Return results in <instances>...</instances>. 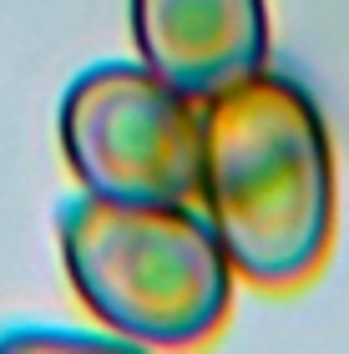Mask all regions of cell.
Listing matches in <instances>:
<instances>
[{"label":"cell","instance_id":"obj_1","mask_svg":"<svg viewBox=\"0 0 349 354\" xmlns=\"http://www.w3.org/2000/svg\"><path fill=\"white\" fill-rule=\"evenodd\" d=\"M198 207L238 279L299 288L334 243L339 183L319 102L283 71H253L202 96Z\"/></svg>","mask_w":349,"mask_h":354},{"label":"cell","instance_id":"obj_2","mask_svg":"<svg viewBox=\"0 0 349 354\" xmlns=\"http://www.w3.org/2000/svg\"><path fill=\"white\" fill-rule=\"evenodd\" d=\"M61 263L106 334L132 349L208 344L233 314V263L193 203L82 198L56 213Z\"/></svg>","mask_w":349,"mask_h":354},{"label":"cell","instance_id":"obj_3","mask_svg":"<svg viewBox=\"0 0 349 354\" xmlns=\"http://www.w3.org/2000/svg\"><path fill=\"white\" fill-rule=\"evenodd\" d=\"M202 102L147 61H97L61 96V157L91 198L198 203Z\"/></svg>","mask_w":349,"mask_h":354},{"label":"cell","instance_id":"obj_4","mask_svg":"<svg viewBox=\"0 0 349 354\" xmlns=\"http://www.w3.org/2000/svg\"><path fill=\"white\" fill-rule=\"evenodd\" d=\"M137 61L187 96H213L268 66V0H132Z\"/></svg>","mask_w":349,"mask_h":354},{"label":"cell","instance_id":"obj_5","mask_svg":"<svg viewBox=\"0 0 349 354\" xmlns=\"http://www.w3.org/2000/svg\"><path fill=\"white\" fill-rule=\"evenodd\" d=\"M21 344H86V349H132L126 339H117V334H86V329H10L0 334V349H21Z\"/></svg>","mask_w":349,"mask_h":354}]
</instances>
